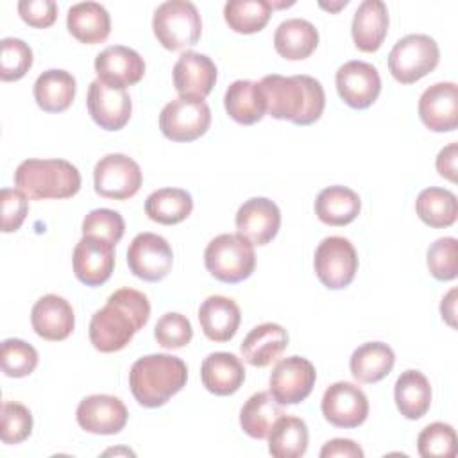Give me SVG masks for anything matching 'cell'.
Here are the masks:
<instances>
[{
    "mask_svg": "<svg viewBox=\"0 0 458 458\" xmlns=\"http://www.w3.org/2000/svg\"><path fill=\"white\" fill-rule=\"evenodd\" d=\"M150 302L143 292L120 288L89 320V342L100 352L122 351L148 322Z\"/></svg>",
    "mask_w": 458,
    "mask_h": 458,
    "instance_id": "1",
    "label": "cell"
},
{
    "mask_svg": "<svg viewBox=\"0 0 458 458\" xmlns=\"http://www.w3.org/2000/svg\"><path fill=\"white\" fill-rule=\"evenodd\" d=\"M265 97L267 113L277 120H288L295 125L317 122L326 107L322 84L310 75H265L259 81Z\"/></svg>",
    "mask_w": 458,
    "mask_h": 458,
    "instance_id": "2",
    "label": "cell"
},
{
    "mask_svg": "<svg viewBox=\"0 0 458 458\" xmlns=\"http://www.w3.org/2000/svg\"><path fill=\"white\" fill-rule=\"evenodd\" d=\"M188 379L186 363L172 354H148L136 360L129 370V388L145 408L168 403Z\"/></svg>",
    "mask_w": 458,
    "mask_h": 458,
    "instance_id": "3",
    "label": "cell"
},
{
    "mask_svg": "<svg viewBox=\"0 0 458 458\" xmlns=\"http://www.w3.org/2000/svg\"><path fill=\"white\" fill-rule=\"evenodd\" d=\"M14 186L29 199H68L81 190V174L66 159H25L14 172Z\"/></svg>",
    "mask_w": 458,
    "mask_h": 458,
    "instance_id": "4",
    "label": "cell"
},
{
    "mask_svg": "<svg viewBox=\"0 0 458 458\" xmlns=\"http://www.w3.org/2000/svg\"><path fill=\"white\" fill-rule=\"evenodd\" d=\"M208 272L222 283H240L254 272V245L240 233H224L215 236L204 250Z\"/></svg>",
    "mask_w": 458,
    "mask_h": 458,
    "instance_id": "5",
    "label": "cell"
},
{
    "mask_svg": "<svg viewBox=\"0 0 458 458\" xmlns=\"http://www.w3.org/2000/svg\"><path fill=\"white\" fill-rule=\"evenodd\" d=\"M152 29L166 50H182L197 45L202 32V20L195 4L188 0H168L154 11Z\"/></svg>",
    "mask_w": 458,
    "mask_h": 458,
    "instance_id": "6",
    "label": "cell"
},
{
    "mask_svg": "<svg viewBox=\"0 0 458 458\" xmlns=\"http://www.w3.org/2000/svg\"><path fill=\"white\" fill-rule=\"evenodd\" d=\"M440 50L428 34H408L401 38L388 54V70L401 84H411L433 72L438 64Z\"/></svg>",
    "mask_w": 458,
    "mask_h": 458,
    "instance_id": "7",
    "label": "cell"
},
{
    "mask_svg": "<svg viewBox=\"0 0 458 458\" xmlns=\"http://www.w3.org/2000/svg\"><path fill=\"white\" fill-rule=\"evenodd\" d=\"M313 267L318 281L329 290L349 286L358 270V254L354 245L344 236L324 238L313 258Z\"/></svg>",
    "mask_w": 458,
    "mask_h": 458,
    "instance_id": "8",
    "label": "cell"
},
{
    "mask_svg": "<svg viewBox=\"0 0 458 458\" xmlns=\"http://www.w3.org/2000/svg\"><path fill=\"white\" fill-rule=\"evenodd\" d=\"M211 123V109L204 98L179 97L159 113V129L172 141H193Z\"/></svg>",
    "mask_w": 458,
    "mask_h": 458,
    "instance_id": "9",
    "label": "cell"
},
{
    "mask_svg": "<svg viewBox=\"0 0 458 458\" xmlns=\"http://www.w3.org/2000/svg\"><path fill=\"white\" fill-rule=\"evenodd\" d=\"M141 181L140 165L125 154H107L97 161L93 170L95 191L113 200H125L136 195Z\"/></svg>",
    "mask_w": 458,
    "mask_h": 458,
    "instance_id": "10",
    "label": "cell"
},
{
    "mask_svg": "<svg viewBox=\"0 0 458 458\" xmlns=\"http://www.w3.org/2000/svg\"><path fill=\"white\" fill-rule=\"evenodd\" d=\"M129 270L148 283L161 281L168 276L174 265L170 243L156 233H140L132 238L127 249Z\"/></svg>",
    "mask_w": 458,
    "mask_h": 458,
    "instance_id": "11",
    "label": "cell"
},
{
    "mask_svg": "<svg viewBox=\"0 0 458 458\" xmlns=\"http://www.w3.org/2000/svg\"><path fill=\"white\" fill-rule=\"evenodd\" d=\"M317 379L315 367L302 356H288L272 369L268 386L279 404H299L313 390Z\"/></svg>",
    "mask_w": 458,
    "mask_h": 458,
    "instance_id": "12",
    "label": "cell"
},
{
    "mask_svg": "<svg viewBox=\"0 0 458 458\" xmlns=\"http://www.w3.org/2000/svg\"><path fill=\"white\" fill-rule=\"evenodd\" d=\"M320 408L329 424L351 429L367 420L369 399L360 386L349 381H336L324 392Z\"/></svg>",
    "mask_w": 458,
    "mask_h": 458,
    "instance_id": "13",
    "label": "cell"
},
{
    "mask_svg": "<svg viewBox=\"0 0 458 458\" xmlns=\"http://www.w3.org/2000/svg\"><path fill=\"white\" fill-rule=\"evenodd\" d=\"M340 98L352 109H365L372 106L381 93V77L370 63L347 61L335 77Z\"/></svg>",
    "mask_w": 458,
    "mask_h": 458,
    "instance_id": "14",
    "label": "cell"
},
{
    "mask_svg": "<svg viewBox=\"0 0 458 458\" xmlns=\"http://www.w3.org/2000/svg\"><path fill=\"white\" fill-rule=\"evenodd\" d=\"M72 265L81 283L100 286L114 270V245L97 236H82L73 249Z\"/></svg>",
    "mask_w": 458,
    "mask_h": 458,
    "instance_id": "15",
    "label": "cell"
},
{
    "mask_svg": "<svg viewBox=\"0 0 458 458\" xmlns=\"http://www.w3.org/2000/svg\"><path fill=\"white\" fill-rule=\"evenodd\" d=\"M79 426L93 435H116L127 424V408L122 399L107 394L84 397L77 406Z\"/></svg>",
    "mask_w": 458,
    "mask_h": 458,
    "instance_id": "16",
    "label": "cell"
},
{
    "mask_svg": "<svg viewBox=\"0 0 458 458\" xmlns=\"http://www.w3.org/2000/svg\"><path fill=\"white\" fill-rule=\"evenodd\" d=\"M88 111L93 122L106 131H120L131 118L132 102L125 89L93 81L88 88Z\"/></svg>",
    "mask_w": 458,
    "mask_h": 458,
    "instance_id": "17",
    "label": "cell"
},
{
    "mask_svg": "<svg viewBox=\"0 0 458 458\" xmlns=\"http://www.w3.org/2000/svg\"><path fill=\"white\" fill-rule=\"evenodd\" d=\"M95 72L104 84L125 89L143 79L145 61L129 47L111 45L95 57Z\"/></svg>",
    "mask_w": 458,
    "mask_h": 458,
    "instance_id": "18",
    "label": "cell"
},
{
    "mask_svg": "<svg viewBox=\"0 0 458 458\" xmlns=\"http://www.w3.org/2000/svg\"><path fill=\"white\" fill-rule=\"evenodd\" d=\"M236 229L252 245H267L274 240L281 225V211L267 197H252L236 211Z\"/></svg>",
    "mask_w": 458,
    "mask_h": 458,
    "instance_id": "19",
    "label": "cell"
},
{
    "mask_svg": "<svg viewBox=\"0 0 458 458\" xmlns=\"http://www.w3.org/2000/svg\"><path fill=\"white\" fill-rule=\"evenodd\" d=\"M419 116L435 132H449L458 127V86L435 82L419 98Z\"/></svg>",
    "mask_w": 458,
    "mask_h": 458,
    "instance_id": "20",
    "label": "cell"
},
{
    "mask_svg": "<svg viewBox=\"0 0 458 458\" xmlns=\"http://www.w3.org/2000/svg\"><path fill=\"white\" fill-rule=\"evenodd\" d=\"M216 82L215 63L199 52L186 50L174 64V86L179 97L204 98Z\"/></svg>",
    "mask_w": 458,
    "mask_h": 458,
    "instance_id": "21",
    "label": "cell"
},
{
    "mask_svg": "<svg viewBox=\"0 0 458 458\" xmlns=\"http://www.w3.org/2000/svg\"><path fill=\"white\" fill-rule=\"evenodd\" d=\"M30 322L38 336L50 342L68 338L75 327V315L72 304L55 293L43 295L36 301L30 313Z\"/></svg>",
    "mask_w": 458,
    "mask_h": 458,
    "instance_id": "22",
    "label": "cell"
},
{
    "mask_svg": "<svg viewBox=\"0 0 458 458\" xmlns=\"http://www.w3.org/2000/svg\"><path fill=\"white\" fill-rule=\"evenodd\" d=\"M288 347V333L283 326L265 322L249 331L240 351L243 360L252 367H268Z\"/></svg>",
    "mask_w": 458,
    "mask_h": 458,
    "instance_id": "23",
    "label": "cell"
},
{
    "mask_svg": "<svg viewBox=\"0 0 458 458\" xmlns=\"http://www.w3.org/2000/svg\"><path fill=\"white\" fill-rule=\"evenodd\" d=\"M352 39L358 50L376 52L388 32V9L381 0H363L352 18Z\"/></svg>",
    "mask_w": 458,
    "mask_h": 458,
    "instance_id": "24",
    "label": "cell"
},
{
    "mask_svg": "<svg viewBox=\"0 0 458 458\" xmlns=\"http://www.w3.org/2000/svg\"><path fill=\"white\" fill-rule=\"evenodd\" d=\"M238 304L224 295H209L199 308L202 333L213 342H229L240 327Z\"/></svg>",
    "mask_w": 458,
    "mask_h": 458,
    "instance_id": "25",
    "label": "cell"
},
{
    "mask_svg": "<svg viewBox=\"0 0 458 458\" xmlns=\"http://www.w3.org/2000/svg\"><path fill=\"white\" fill-rule=\"evenodd\" d=\"M202 385L215 395H231L245 381V369L233 352H211L200 365Z\"/></svg>",
    "mask_w": 458,
    "mask_h": 458,
    "instance_id": "26",
    "label": "cell"
},
{
    "mask_svg": "<svg viewBox=\"0 0 458 458\" xmlns=\"http://www.w3.org/2000/svg\"><path fill=\"white\" fill-rule=\"evenodd\" d=\"M66 25L70 34L86 45H97L107 39L111 18L104 5L97 2H79L68 9Z\"/></svg>",
    "mask_w": 458,
    "mask_h": 458,
    "instance_id": "27",
    "label": "cell"
},
{
    "mask_svg": "<svg viewBox=\"0 0 458 458\" xmlns=\"http://www.w3.org/2000/svg\"><path fill=\"white\" fill-rule=\"evenodd\" d=\"M318 45V30L302 18H288L281 21L274 32L276 52L288 61L310 57Z\"/></svg>",
    "mask_w": 458,
    "mask_h": 458,
    "instance_id": "28",
    "label": "cell"
},
{
    "mask_svg": "<svg viewBox=\"0 0 458 458\" xmlns=\"http://www.w3.org/2000/svg\"><path fill=\"white\" fill-rule=\"evenodd\" d=\"M224 106L227 114L242 125H252L259 122L267 113L265 97L259 88V82L247 79L234 81L225 89Z\"/></svg>",
    "mask_w": 458,
    "mask_h": 458,
    "instance_id": "29",
    "label": "cell"
},
{
    "mask_svg": "<svg viewBox=\"0 0 458 458\" xmlns=\"http://www.w3.org/2000/svg\"><path fill=\"white\" fill-rule=\"evenodd\" d=\"M77 82L66 70H47L34 82L36 104L47 113H61L68 109L75 98Z\"/></svg>",
    "mask_w": 458,
    "mask_h": 458,
    "instance_id": "30",
    "label": "cell"
},
{
    "mask_svg": "<svg viewBox=\"0 0 458 458\" xmlns=\"http://www.w3.org/2000/svg\"><path fill=\"white\" fill-rule=\"evenodd\" d=\"M361 209L360 195L347 186H329L324 188L315 200V213L320 222L327 225H347L351 224Z\"/></svg>",
    "mask_w": 458,
    "mask_h": 458,
    "instance_id": "31",
    "label": "cell"
},
{
    "mask_svg": "<svg viewBox=\"0 0 458 458\" xmlns=\"http://www.w3.org/2000/svg\"><path fill=\"white\" fill-rule=\"evenodd\" d=\"M395 406L410 420L424 417L431 406V385L419 370H404L394 386Z\"/></svg>",
    "mask_w": 458,
    "mask_h": 458,
    "instance_id": "32",
    "label": "cell"
},
{
    "mask_svg": "<svg viewBox=\"0 0 458 458\" xmlns=\"http://www.w3.org/2000/svg\"><path fill=\"white\" fill-rule=\"evenodd\" d=\"M395 363V354L390 345L383 342H367L360 345L351 360L349 369L360 383H377L390 374Z\"/></svg>",
    "mask_w": 458,
    "mask_h": 458,
    "instance_id": "33",
    "label": "cell"
},
{
    "mask_svg": "<svg viewBox=\"0 0 458 458\" xmlns=\"http://www.w3.org/2000/svg\"><path fill=\"white\" fill-rule=\"evenodd\" d=\"M268 453L274 458H301L308 449V426L302 419L281 415L268 433Z\"/></svg>",
    "mask_w": 458,
    "mask_h": 458,
    "instance_id": "34",
    "label": "cell"
},
{
    "mask_svg": "<svg viewBox=\"0 0 458 458\" xmlns=\"http://www.w3.org/2000/svg\"><path fill=\"white\" fill-rule=\"evenodd\" d=\"M284 415L281 404L270 392L252 394L240 410V426L252 438H267L274 422Z\"/></svg>",
    "mask_w": 458,
    "mask_h": 458,
    "instance_id": "35",
    "label": "cell"
},
{
    "mask_svg": "<svg viewBox=\"0 0 458 458\" xmlns=\"http://www.w3.org/2000/svg\"><path fill=\"white\" fill-rule=\"evenodd\" d=\"M193 209L191 195L182 188H161L145 200V213L152 222L174 225L190 216Z\"/></svg>",
    "mask_w": 458,
    "mask_h": 458,
    "instance_id": "36",
    "label": "cell"
},
{
    "mask_svg": "<svg viewBox=\"0 0 458 458\" xmlns=\"http://www.w3.org/2000/svg\"><path fill=\"white\" fill-rule=\"evenodd\" d=\"M415 211L424 224L435 229H442L456 222L458 200L453 191L429 186L419 193L415 200Z\"/></svg>",
    "mask_w": 458,
    "mask_h": 458,
    "instance_id": "37",
    "label": "cell"
},
{
    "mask_svg": "<svg viewBox=\"0 0 458 458\" xmlns=\"http://www.w3.org/2000/svg\"><path fill=\"white\" fill-rule=\"evenodd\" d=\"M272 4L267 0H229L224 5V18L229 29L240 34L259 32L270 20Z\"/></svg>",
    "mask_w": 458,
    "mask_h": 458,
    "instance_id": "38",
    "label": "cell"
},
{
    "mask_svg": "<svg viewBox=\"0 0 458 458\" xmlns=\"http://www.w3.org/2000/svg\"><path fill=\"white\" fill-rule=\"evenodd\" d=\"M32 66V48L18 38H4L0 41V79L18 81Z\"/></svg>",
    "mask_w": 458,
    "mask_h": 458,
    "instance_id": "39",
    "label": "cell"
},
{
    "mask_svg": "<svg viewBox=\"0 0 458 458\" xmlns=\"http://www.w3.org/2000/svg\"><path fill=\"white\" fill-rule=\"evenodd\" d=\"M38 351L20 338L2 342V370L9 377H25L38 367Z\"/></svg>",
    "mask_w": 458,
    "mask_h": 458,
    "instance_id": "40",
    "label": "cell"
},
{
    "mask_svg": "<svg viewBox=\"0 0 458 458\" xmlns=\"http://www.w3.org/2000/svg\"><path fill=\"white\" fill-rule=\"evenodd\" d=\"M419 454L424 458L444 456L451 458L456 454V433L451 424L433 422L426 426L417 437Z\"/></svg>",
    "mask_w": 458,
    "mask_h": 458,
    "instance_id": "41",
    "label": "cell"
},
{
    "mask_svg": "<svg viewBox=\"0 0 458 458\" xmlns=\"http://www.w3.org/2000/svg\"><path fill=\"white\" fill-rule=\"evenodd\" d=\"M429 274L438 281H451L458 274V242L453 236L435 240L428 249Z\"/></svg>",
    "mask_w": 458,
    "mask_h": 458,
    "instance_id": "42",
    "label": "cell"
},
{
    "mask_svg": "<svg viewBox=\"0 0 458 458\" xmlns=\"http://www.w3.org/2000/svg\"><path fill=\"white\" fill-rule=\"evenodd\" d=\"M125 233V222L122 215L114 209L100 208L89 211L82 220V234L97 236L113 245H116Z\"/></svg>",
    "mask_w": 458,
    "mask_h": 458,
    "instance_id": "43",
    "label": "cell"
},
{
    "mask_svg": "<svg viewBox=\"0 0 458 458\" xmlns=\"http://www.w3.org/2000/svg\"><path fill=\"white\" fill-rule=\"evenodd\" d=\"M32 413L27 406L7 401L2 406L0 438L4 444H20L32 433Z\"/></svg>",
    "mask_w": 458,
    "mask_h": 458,
    "instance_id": "44",
    "label": "cell"
},
{
    "mask_svg": "<svg viewBox=\"0 0 458 458\" xmlns=\"http://www.w3.org/2000/svg\"><path fill=\"white\" fill-rule=\"evenodd\" d=\"M154 338L165 349H181L191 342L193 329L184 315L170 311L156 322Z\"/></svg>",
    "mask_w": 458,
    "mask_h": 458,
    "instance_id": "45",
    "label": "cell"
},
{
    "mask_svg": "<svg viewBox=\"0 0 458 458\" xmlns=\"http://www.w3.org/2000/svg\"><path fill=\"white\" fill-rule=\"evenodd\" d=\"M29 197L18 188H4L0 191L2 204V231L13 233L18 231L29 211Z\"/></svg>",
    "mask_w": 458,
    "mask_h": 458,
    "instance_id": "46",
    "label": "cell"
},
{
    "mask_svg": "<svg viewBox=\"0 0 458 458\" xmlns=\"http://www.w3.org/2000/svg\"><path fill=\"white\" fill-rule=\"evenodd\" d=\"M18 13L27 25L47 29L57 18V4L54 0H21L18 2Z\"/></svg>",
    "mask_w": 458,
    "mask_h": 458,
    "instance_id": "47",
    "label": "cell"
},
{
    "mask_svg": "<svg viewBox=\"0 0 458 458\" xmlns=\"http://www.w3.org/2000/svg\"><path fill=\"white\" fill-rule=\"evenodd\" d=\"M320 458H363V449L349 438H333L320 449Z\"/></svg>",
    "mask_w": 458,
    "mask_h": 458,
    "instance_id": "48",
    "label": "cell"
},
{
    "mask_svg": "<svg viewBox=\"0 0 458 458\" xmlns=\"http://www.w3.org/2000/svg\"><path fill=\"white\" fill-rule=\"evenodd\" d=\"M456 159H458V143H449L437 156L438 174L451 182H456Z\"/></svg>",
    "mask_w": 458,
    "mask_h": 458,
    "instance_id": "49",
    "label": "cell"
},
{
    "mask_svg": "<svg viewBox=\"0 0 458 458\" xmlns=\"http://www.w3.org/2000/svg\"><path fill=\"white\" fill-rule=\"evenodd\" d=\"M456 290L453 288L444 299H442V304H440V313H442V318L451 326V327H456L454 324V315H456Z\"/></svg>",
    "mask_w": 458,
    "mask_h": 458,
    "instance_id": "50",
    "label": "cell"
}]
</instances>
